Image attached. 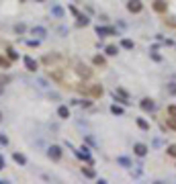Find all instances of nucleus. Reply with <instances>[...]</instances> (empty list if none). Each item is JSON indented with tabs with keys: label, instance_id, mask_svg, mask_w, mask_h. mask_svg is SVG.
Wrapping results in <instances>:
<instances>
[{
	"label": "nucleus",
	"instance_id": "nucleus-1",
	"mask_svg": "<svg viewBox=\"0 0 176 184\" xmlns=\"http://www.w3.org/2000/svg\"><path fill=\"white\" fill-rule=\"evenodd\" d=\"M151 8L170 29H176V0H149Z\"/></svg>",
	"mask_w": 176,
	"mask_h": 184
},
{
	"label": "nucleus",
	"instance_id": "nucleus-2",
	"mask_svg": "<svg viewBox=\"0 0 176 184\" xmlns=\"http://www.w3.org/2000/svg\"><path fill=\"white\" fill-rule=\"evenodd\" d=\"M162 125L176 131V106H168L164 112H162Z\"/></svg>",
	"mask_w": 176,
	"mask_h": 184
},
{
	"label": "nucleus",
	"instance_id": "nucleus-3",
	"mask_svg": "<svg viewBox=\"0 0 176 184\" xmlns=\"http://www.w3.org/2000/svg\"><path fill=\"white\" fill-rule=\"evenodd\" d=\"M25 65H27V70H31V72L37 70V61L33 57H25Z\"/></svg>",
	"mask_w": 176,
	"mask_h": 184
},
{
	"label": "nucleus",
	"instance_id": "nucleus-4",
	"mask_svg": "<svg viewBox=\"0 0 176 184\" xmlns=\"http://www.w3.org/2000/svg\"><path fill=\"white\" fill-rule=\"evenodd\" d=\"M129 8H131V10H135V12H137V10H141V4H139V2H137V0H131V4H129Z\"/></svg>",
	"mask_w": 176,
	"mask_h": 184
},
{
	"label": "nucleus",
	"instance_id": "nucleus-5",
	"mask_svg": "<svg viewBox=\"0 0 176 184\" xmlns=\"http://www.w3.org/2000/svg\"><path fill=\"white\" fill-rule=\"evenodd\" d=\"M0 67H10V61L6 57H2V55H0Z\"/></svg>",
	"mask_w": 176,
	"mask_h": 184
},
{
	"label": "nucleus",
	"instance_id": "nucleus-6",
	"mask_svg": "<svg viewBox=\"0 0 176 184\" xmlns=\"http://www.w3.org/2000/svg\"><path fill=\"white\" fill-rule=\"evenodd\" d=\"M49 155L57 159V157H59V147H51V151H49Z\"/></svg>",
	"mask_w": 176,
	"mask_h": 184
},
{
	"label": "nucleus",
	"instance_id": "nucleus-7",
	"mask_svg": "<svg viewBox=\"0 0 176 184\" xmlns=\"http://www.w3.org/2000/svg\"><path fill=\"white\" fill-rule=\"evenodd\" d=\"M14 159L18 164H25V155H20V153H14Z\"/></svg>",
	"mask_w": 176,
	"mask_h": 184
},
{
	"label": "nucleus",
	"instance_id": "nucleus-8",
	"mask_svg": "<svg viewBox=\"0 0 176 184\" xmlns=\"http://www.w3.org/2000/svg\"><path fill=\"white\" fill-rule=\"evenodd\" d=\"M59 114H61V117H68V108L61 106V108H59Z\"/></svg>",
	"mask_w": 176,
	"mask_h": 184
},
{
	"label": "nucleus",
	"instance_id": "nucleus-9",
	"mask_svg": "<svg viewBox=\"0 0 176 184\" xmlns=\"http://www.w3.org/2000/svg\"><path fill=\"white\" fill-rule=\"evenodd\" d=\"M94 63H96V65H104V59H100V57H94Z\"/></svg>",
	"mask_w": 176,
	"mask_h": 184
},
{
	"label": "nucleus",
	"instance_id": "nucleus-10",
	"mask_svg": "<svg viewBox=\"0 0 176 184\" xmlns=\"http://www.w3.org/2000/svg\"><path fill=\"white\" fill-rule=\"evenodd\" d=\"M8 57H10V59H16V53H14L12 49H8Z\"/></svg>",
	"mask_w": 176,
	"mask_h": 184
},
{
	"label": "nucleus",
	"instance_id": "nucleus-11",
	"mask_svg": "<svg viewBox=\"0 0 176 184\" xmlns=\"http://www.w3.org/2000/svg\"><path fill=\"white\" fill-rule=\"evenodd\" d=\"M2 166H4V159H2V157H0V170H2Z\"/></svg>",
	"mask_w": 176,
	"mask_h": 184
},
{
	"label": "nucleus",
	"instance_id": "nucleus-12",
	"mask_svg": "<svg viewBox=\"0 0 176 184\" xmlns=\"http://www.w3.org/2000/svg\"><path fill=\"white\" fill-rule=\"evenodd\" d=\"M0 121H2V112H0Z\"/></svg>",
	"mask_w": 176,
	"mask_h": 184
}]
</instances>
